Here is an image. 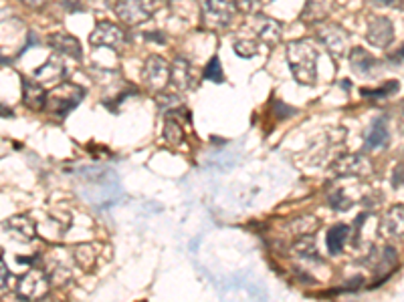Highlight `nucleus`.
Wrapping results in <instances>:
<instances>
[{"label":"nucleus","instance_id":"12","mask_svg":"<svg viewBox=\"0 0 404 302\" xmlns=\"http://www.w3.org/2000/svg\"><path fill=\"white\" fill-rule=\"evenodd\" d=\"M47 44H49L55 53H59V55L73 56L75 61H79V59L83 56V51H81L79 41H77L75 37H71V35H65V32H53V35H49Z\"/></svg>","mask_w":404,"mask_h":302},{"label":"nucleus","instance_id":"37","mask_svg":"<svg viewBox=\"0 0 404 302\" xmlns=\"http://www.w3.org/2000/svg\"><path fill=\"white\" fill-rule=\"evenodd\" d=\"M2 63H6V59H4V56L0 55V65H2Z\"/></svg>","mask_w":404,"mask_h":302},{"label":"nucleus","instance_id":"9","mask_svg":"<svg viewBox=\"0 0 404 302\" xmlns=\"http://www.w3.org/2000/svg\"><path fill=\"white\" fill-rule=\"evenodd\" d=\"M89 42L93 47H108L117 51L126 42V32L113 23H99L98 28L89 35Z\"/></svg>","mask_w":404,"mask_h":302},{"label":"nucleus","instance_id":"25","mask_svg":"<svg viewBox=\"0 0 404 302\" xmlns=\"http://www.w3.org/2000/svg\"><path fill=\"white\" fill-rule=\"evenodd\" d=\"M328 202H330V206L335 207V210H340V212L350 210V207L354 206V200H352L342 188H335L334 192L328 195Z\"/></svg>","mask_w":404,"mask_h":302},{"label":"nucleus","instance_id":"22","mask_svg":"<svg viewBox=\"0 0 404 302\" xmlns=\"http://www.w3.org/2000/svg\"><path fill=\"white\" fill-rule=\"evenodd\" d=\"M73 258H75V262H77L79 268L91 270V268L96 266V260H98L96 246H91V244H79V246H75V250H73Z\"/></svg>","mask_w":404,"mask_h":302},{"label":"nucleus","instance_id":"35","mask_svg":"<svg viewBox=\"0 0 404 302\" xmlns=\"http://www.w3.org/2000/svg\"><path fill=\"white\" fill-rule=\"evenodd\" d=\"M392 61H404V47L398 51V53H394V55H392Z\"/></svg>","mask_w":404,"mask_h":302},{"label":"nucleus","instance_id":"32","mask_svg":"<svg viewBox=\"0 0 404 302\" xmlns=\"http://www.w3.org/2000/svg\"><path fill=\"white\" fill-rule=\"evenodd\" d=\"M403 179H404V165H398V167L394 169V179H392L394 188H398V186L403 183Z\"/></svg>","mask_w":404,"mask_h":302},{"label":"nucleus","instance_id":"24","mask_svg":"<svg viewBox=\"0 0 404 302\" xmlns=\"http://www.w3.org/2000/svg\"><path fill=\"white\" fill-rule=\"evenodd\" d=\"M318 228H320L318 218H297L292 224V230L295 236H311Z\"/></svg>","mask_w":404,"mask_h":302},{"label":"nucleus","instance_id":"31","mask_svg":"<svg viewBox=\"0 0 404 302\" xmlns=\"http://www.w3.org/2000/svg\"><path fill=\"white\" fill-rule=\"evenodd\" d=\"M235 8L241 13H253L257 8V0H235Z\"/></svg>","mask_w":404,"mask_h":302},{"label":"nucleus","instance_id":"16","mask_svg":"<svg viewBox=\"0 0 404 302\" xmlns=\"http://www.w3.org/2000/svg\"><path fill=\"white\" fill-rule=\"evenodd\" d=\"M4 228L8 232H13L23 242H30L35 238V232H37L33 220L27 218V216H13V218H8V220L4 222Z\"/></svg>","mask_w":404,"mask_h":302},{"label":"nucleus","instance_id":"20","mask_svg":"<svg viewBox=\"0 0 404 302\" xmlns=\"http://www.w3.org/2000/svg\"><path fill=\"white\" fill-rule=\"evenodd\" d=\"M37 79L39 83H53L55 81V75L57 77H63L65 75V65H63V61L59 59V53L53 55L45 65H42L41 69H37Z\"/></svg>","mask_w":404,"mask_h":302},{"label":"nucleus","instance_id":"13","mask_svg":"<svg viewBox=\"0 0 404 302\" xmlns=\"http://www.w3.org/2000/svg\"><path fill=\"white\" fill-rule=\"evenodd\" d=\"M378 230L384 234L386 238L394 236H403L404 234V206H394L386 212V216L382 218Z\"/></svg>","mask_w":404,"mask_h":302},{"label":"nucleus","instance_id":"33","mask_svg":"<svg viewBox=\"0 0 404 302\" xmlns=\"http://www.w3.org/2000/svg\"><path fill=\"white\" fill-rule=\"evenodd\" d=\"M382 4H391V6H398V8H404V0H380Z\"/></svg>","mask_w":404,"mask_h":302},{"label":"nucleus","instance_id":"36","mask_svg":"<svg viewBox=\"0 0 404 302\" xmlns=\"http://www.w3.org/2000/svg\"><path fill=\"white\" fill-rule=\"evenodd\" d=\"M400 131L404 133V109H403V113H400Z\"/></svg>","mask_w":404,"mask_h":302},{"label":"nucleus","instance_id":"2","mask_svg":"<svg viewBox=\"0 0 404 302\" xmlns=\"http://www.w3.org/2000/svg\"><path fill=\"white\" fill-rule=\"evenodd\" d=\"M85 91L79 85H73V83H61L57 85L53 91L47 93V101H45V107L55 113L59 117H65L69 111H73L81 101H83Z\"/></svg>","mask_w":404,"mask_h":302},{"label":"nucleus","instance_id":"17","mask_svg":"<svg viewBox=\"0 0 404 302\" xmlns=\"http://www.w3.org/2000/svg\"><path fill=\"white\" fill-rule=\"evenodd\" d=\"M257 35L259 39L271 47H275L281 42V37H283V30H281V25L277 20L269 18V16H261L259 18V27H257Z\"/></svg>","mask_w":404,"mask_h":302},{"label":"nucleus","instance_id":"15","mask_svg":"<svg viewBox=\"0 0 404 302\" xmlns=\"http://www.w3.org/2000/svg\"><path fill=\"white\" fill-rule=\"evenodd\" d=\"M23 101H25V105L30 107V109H41V107H45L47 93H45V89H42V83L23 77Z\"/></svg>","mask_w":404,"mask_h":302},{"label":"nucleus","instance_id":"28","mask_svg":"<svg viewBox=\"0 0 404 302\" xmlns=\"http://www.w3.org/2000/svg\"><path fill=\"white\" fill-rule=\"evenodd\" d=\"M235 53H237L241 59H251L259 53V44L255 41H238L233 44Z\"/></svg>","mask_w":404,"mask_h":302},{"label":"nucleus","instance_id":"30","mask_svg":"<svg viewBox=\"0 0 404 302\" xmlns=\"http://www.w3.org/2000/svg\"><path fill=\"white\" fill-rule=\"evenodd\" d=\"M8 282H11V272H8L6 264H2V262H0V294H2V292H6V289H8Z\"/></svg>","mask_w":404,"mask_h":302},{"label":"nucleus","instance_id":"3","mask_svg":"<svg viewBox=\"0 0 404 302\" xmlns=\"http://www.w3.org/2000/svg\"><path fill=\"white\" fill-rule=\"evenodd\" d=\"M115 13L126 25H142L154 16V0H117Z\"/></svg>","mask_w":404,"mask_h":302},{"label":"nucleus","instance_id":"11","mask_svg":"<svg viewBox=\"0 0 404 302\" xmlns=\"http://www.w3.org/2000/svg\"><path fill=\"white\" fill-rule=\"evenodd\" d=\"M196 75L192 65L186 61V59H174L172 65H170V83L176 87V91H188L195 87Z\"/></svg>","mask_w":404,"mask_h":302},{"label":"nucleus","instance_id":"38","mask_svg":"<svg viewBox=\"0 0 404 302\" xmlns=\"http://www.w3.org/2000/svg\"><path fill=\"white\" fill-rule=\"evenodd\" d=\"M0 258H2V248H0Z\"/></svg>","mask_w":404,"mask_h":302},{"label":"nucleus","instance_id":"27","mask_svg":"<svg viewBox=\"0 0 404 302\" xmlns=\"http://www.w3.org/2000/svg\"><path fill=\"white\" fill-rule=\"evenodd\" d=\"M202 77L204 79H209V81H214V83H223L224 77H223V67H221V61H219V56H212L209 61V65L204 67V73H202Z\"/></svg>","mask_w":404,"mask_h":302},{"label":"nucleus","instance_id":"5","mask_svg":"<svg viewBox=\"0 0 404 302\" xmlns=\"http://www.w3.org/2000/svg\"><path fill=\"white\" fill-rule=\"evenodd\" d=\"M142 75H144V83L148 85V89L164 91L170 85V63L158 55L148 56V61L144 63Z\"/></svg>","mask_w":404,"mask_h":302},{"label":"nucleus","instance_id":"26","mask_svg":"<svg viewBox=\"0 0 404 302\" xmlns=\"http://www.w3.org/2000/svg\"><path fill=\"white\" fill-rule=\"evenodd\" d=\"M164 139L170 145H180L184 139V129L176 119H168L166 127H164Z\"/></svg>","mask_w":404,"mask_h":302},{"label":"nucleus","instance_id":"1","mask_svg":"<svg viewBox=\"0 0 404 302\" xmlns=\"http://www.w3.org/2000/svg\"><path fill=\"white\" fill-rule=\"evenodd\" d=\"M287 63L295 81L301 85H316L318 81V47L309 39L287 44Z\"/></svg>","mask_w":404,"mask_h":302},{"label":"nucleus","instance_id":"23","mask_svg":"<svg viewBox=\"0 0 404 302\" xmlns=\"http://www.w3.org/2000/svg\"><path fill=\"white\" fill-rule=\"evenodd\" d=\"M293 252L299 256V258H307V260H320V254H318V244L311 236H299V242L295 244Z\"/></svg>","mask_w":404,"mask_h":302},{"label":"nucleus","instance_id":"18","mask_svg":"<svg viewBox=\"0 0 404 302\" xmlns=\"http://www.w3.org/2000/svg\"><path fill=\"white\" fill-rule=\"evenodd\" d=\"M388 127L384 119H378L374 123L370 125L368 133H366V150H380V147H386L388 143Z\"/></svg>","mask_w":404,"mask_h":302},{"label":"nucleus","instance_id":"6","mask_svg":"<svg viewBox=\"0 0 404 302\" xmlns=\"http://www.w3.org/2000/svg\"><path fill=\"white\" fill-rule=\"evenodd\" d=\"M233 20V4L229 0H204L202 25L207 28H224Z\"/></svg>","mask_w":404,"mask_h":302},{"label":"nucleus","instance_id":"19","mask_svg":"<svg viewBox=\"0 0 404 302\" xmlns=\"http://www.w3.org/2000/svg\"><path fill=\"white\" fill-rule=\"evenodd\" d=\"M334 0H307L304 8V18L309 23H320L332 11Z\"/></svg>","mask_w":404,"mask_h":302},{"label":"nucleus","instance_id":"8","mask_svg":"<svg viewBox=\"0 0 404 302\" xmlns=\"http://www.w3.org/2000/svg\"><path fill=\"white\" fill-rule=\"evenodd\" d=\"M318 39L323 42V47L335 59H342V56L348 53V32L342 27H337V25H325V27L318 28Z\"/></svg>","mask_w":404,"mask_h":302},{"label":"nucleus","instance_id":"7","mask_svg":"<svg viewBox=\"0 0 404 302\" xmlns=\"http://www.w3.org/2000/svg\"><path fill=\"white\" fill-rule=\"evenodd\" d=\"M330 171H334V176L340 178H356V176H366L372 171L370 159H366L362 155H340L334 164L330 165Z\"/></svg>","mask_w":404,"mask_h":302},{"label":"nucleus","instance_id":"29","mask_svg":"<svg viewBox=\"0 0 404 302\" xmlns=\"http://www.w3.org/2000/svg\"><path fill=\"white\" fill-rule=\"evenodd\" d=\"M394 91H398V81H391L382 85L380 89H362L364 97H386L392 95Z\"/></svg>","mask_w":404,"mask_h":302},{"label":"nucleus","instance_id":"10","mask_svg":"<svg viewBox=\"0 0 404 302\" xmlns=\"http://www.w3.org/2000/svg\"><path fill=\"white\" fill-rule=\"evenodd\" d=\"M366 39L370 44H374L378 49H386L392 41H394V28L392 23L386 16H374L368 23V30H366Z\"/></svg>","mask_w":404,"mask_h":302},{"label":"nucleus","instance_id":"4","mask_svg":"<svg viewBox=\"0 0 404 302\" xmlns=\"http://www.w3.org/2000/svg\"><path fill=\"white\" fill-rule=\"evenodd\" d=\"M16 290H18V296L25 301H39L42 296H47L49 292L47 272L41 268H30L27 274L21 276Z\"/></svg>","mask_w":404,"mask_h":302},{"label":"nucleus","instance_id":"34","mask_svg":"<svg viewBox=\"0 0 404 302\" xmlns=\"http://www.w3.org/2000/svg\"><path fill=\"white\" fill-rule=\"evenodd\" d=\"M25 4H28V6H42L47 0H23Z\"/></svg>","mask_w":404,"mask_h":302},{"label":"nucleus","instance_id":"21","mask_svg":"<svg viewBox=\"0 0 404 302\" xmlns=\"http://www.w3.org/2000/svg\"><path fill=\"white\" fill-rule=\"evenodd\" d=\"M350 234H352V230L344 224H337L330 230V234H328V248H330L332 254H342L344 252V246L348 244L350 240Z\"/></svg>","mask_w":404,"mask_h":302},{"label":"nucleus","instance_id":"14","mask_svg":"<svg viewBox=\"0 0 404 302\" xmlns=\"http://www.w3.org/2000/svg\"><path fill=\"white\" fill-rule=\"evenodd\" d=\"M350 65H352V69L356 71L360 77H372V73L378 67V61L368 51L356 47L350 53Z\"/></svg>","mask_w":404,"mask_h":302}]
</instances>
